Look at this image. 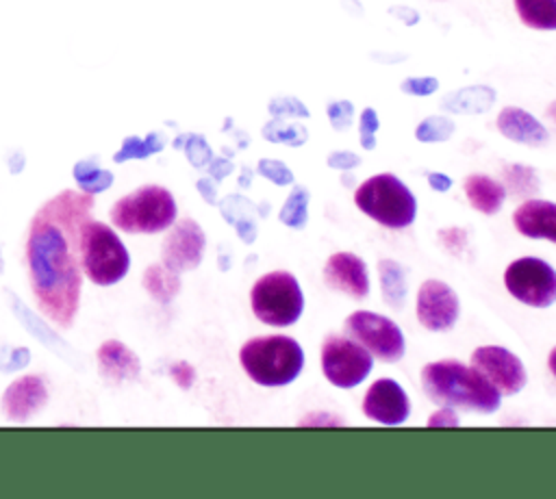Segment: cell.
Returning <instances> with one entry per match:
<instances>
[{
	"label": "cell",
	"mask_w": 556,
	"mask_h": 499,
	"mask_svg": "<svg viewBox=\"0 0 556 499\" xmlns=\"http://www.w3.org/2000/svg\"><path fill=\"white\" fill-rule=\"evenodd\" d=\"M519 20L536 30H556V0H515Z\"/></svg>",
	"instance_id": "21"
},
{
	"label": "cell",
	"mask_w": 556,
	"mask_h": 499,
	"mask_svg": "<svg viewBox=\"0 0 556 499\" xmlns=\"http://www.w3.org/2000/svg\"><path fill=\"white\" fill-rule=\"evenodd\" d=\"M48 401V388L39 375H24L15 380L2 397V410L11 421H26L39 412Z\"/></svg>",
	"instance_id": "16"
},
{
	"label": "cell",
	"mask_w": 556,
	"mask_h": 499,
	"mask_svg": "<svg viewBox=\"0 0 556 499\" xmlns=\"http://www.w3.org/2000/svg\"><path fill=\"white\" fill-rule=\"evenodd\" d=\"M504 178L515 193H534L539 189V180H536V174L532 171V167L508 165L504 169Z\"/></svg>",
	"instance_id": "26"
},
{
	"label": "cell",
	"mask_w": 556,
	"mask_h": 499,
	"mask_svg": "<svg viewBox=\"0 0 556 499\" xmlns=\"http://www.w3.org/2000/svg\"><path fill=\"white\" fill-rule=\"evenodd\" d=\"M428 182H430L432 189H437V191H447L450 184H452V180H450L447 176H443V174H428Z\"/></svg>",
	"instance_id": "34"
},
{
	"label": "cell",
	"mask_w": 556,
	"mask_h": 499,
	"mask_svg": "<svg viewBox=\"0 0 556 499\" xmlns=\"http://www.w3.org/2000/svg\"><path fill=\"white\" fill-rule=\"evenodd\" d=\"M515 228L530 239L556 243V204L547 200H526L513 215Z\"/></svg>",
	"instance_id": "17"
},
{
	"label": "cell",
	"mask_w": 556,
	"mask_h": 499,
	"mask_svg": "<svg viewBox=\"0 0 556 499\" xmlns=\"http://www.w3.org/2000/svg\"><path fill=\"white\" fill-rule=\"evenodd\" d=\"M354 202L365 215L387 228H406L417 213L415 195L393 174H378L361 182Z\"/></svg>",
	"instance_id": "4"
},
{
	"label": "cell",
	"mask_w": 556,
	"mask_h": 499,
	"mask_svg": "<svg viewBox=\"0 0 556 499\" xmlns=\"http://www.w3.org/2000/svg\"><path fill=\"white\" fill-rule=\"evenodd\" d=\"M456 293L439 280H426L417 293V319L426 330L445 332L458 319Z\"/></svg>",
	"instance_id": "12"
},
{
	"label": "cell",
	"mask_w": 556,
	"mask_h": 499,
	"mask_svg": "<svg viewBox=\"0 0 556 499\" xmlns=\"http://www.w3.org/2000/svg\"><path fill=\"white\" fill-rule=\"evenodd\" d=\"M549 113H552V117H554V119H556V102H554V104H552V106H549Z\"/></svg>",
	"instance_id": "37"
},
{
	"label": "cell",
	"mask_w": 556,
	"mask_h": 499,
	"mask_svg": "<svg viewBox=\"0 0 556 499\" xmlns=\"http://www.w3.org/2000/svg\"><path fill=\"white\" fill-rule=\"evenodd\" d=\"M93 193L61 191L30 219L26 265L39 310L59 328L74 323L80 286V226L91 217Z\"/></svg>",
	"instance_id": "1"
},
{
	"label": "cell",
	"mask_w": 556,
	"mask_h": 499,
	"mask_svg": "<svg viewBox=\"0 0 556 499\" xmlns=\"http://www.w3.org/2000/svg\"><path fill=\"white\" fill-rule=\"evenodd\" d=\"M371 354L345 336H328L321 345V371L330 384L352 388L361 384L371 371Z\"/></svg>",
	"instance_id": "10"
},
{
	"label": "cell",
	"mask_w": 556,
	"mask_h": 499,
	"mask_svg": "<svg viewBox=\"0 0 556 499\" xmlns=\"http://www.w3.org/2000/svg\"><path fill=\"white\" fill-rule=\"evenodd\" d=\"M452 132V121L443 117H430L417 128V139L421 141H441L447 139Z\"/></svg>",
	"instance_id": "28"
},
{
	"label": "cell",
	"mask_w": 556,
	"mask_h": 499,
	"mask_svg": "<svg viewBox=\"0 0 556 499\" xmlns=\"http://www.w3.org/2000/svg\"><path fill=\"white\" fill-rule=\"evenodd\" d=\"M204 252V232L193 219L178 221L163 241V265L180 273L198 267Z\"/></svg>",
	"instance_id": "14"
},
{
	"label": "cell",
	"mask_w": 556,
	"mask_h": 499,
	"mask_svg": "<svg viewBox=\"0 0 556 499\" xmlns=\"http://www.w3.org/2000/svg\"><path fill=\"white\" fill-rule=\"evenodd\" d=\"M176 219L174 195L156 184L141 187L119 197L111 208V221L124 232L152 234L169 228Z\"/></svg>",
	"instance_id": "6"
},
{
	"label": "cell",
	"mask_w": 556,
	"mask_h": 499,
	"mask_svg": "<svg viewBox=\"0 0 556 499\" xmlns=\"http://www.w3.org/2000/svg\"><path fill=\"white\" fill-rule=\"evenodd\" d=\"M172 378L178 382V386L189 388L193 382V367L187 362H178L172 367Z\"/></svg>",
	"instance_id": "31"
},
{
	"label": "cell",
	"mask_w": 556,
	"mask_h": 499,
	"mask_svg": "<svg viewBox=\"0 0 556 499\" xmlns=\"http://www.w3.org/2000/svg\"><path fill=\"white\" fill-rule=\"evenodd\" d=\"M437 423H443V425H456V417L452 410H441L437 417L430 419V425H437Z\"/></svg>",
	"instance_id": "35"
},
{
	"label": "cell",
	"mask_w": 556,
	"mask_h": 499,
	"mask_svg": "<svg viewBox=\"0 0 556 499\" xmlns=\"http://www.w3.org/2000/svg\"><path fill=\"white\" fill-rule=\"evenodd\" d=\"M250 304L256 319L267 325L285 328L300 319L304 295L293 273L271 271L254 282L250 291Z\"/></svg>",
	"instance_id": "7"
},
{
	"label": "cell",
	"mask_w": 556,
	"mask_h": 499,
	"mask_svg": "<svg viewBox=\"0 0 556 499\" xmlns=\"http://www.w3.org/2000/svg\"><path fill=\"white\" fill-rule=\"evenodd\" d=\"M547 364H549V371H552L554 378H556V347L552 349V354H549V358H547Z\"/></svg>",
	"instance_id": "36"
},
{
	"label": "cell",
	"mask_w": 556,
	"mask_h": 499,
	"mask_svg": "<svg viewBox=\"0 0 556 499\" xmlns=\"http://www.w3.org/2000/svg\"><path fill=\"white\" fill-rule=\"evenodd\" d=\"M74 178L78 180V184L87 191V193H98L104 191L106 187H111L113 176L109 171H102L89 163H78L74 169Z\"/></svg>",
	"instance_id": "25"
},
{
	"label": "cell",
	"mask_w": 556,
	"mask_h": 499,
	"mask_svg": "<svg viewBox=\"0 0 556 499\" xmlns=\"http://www.w3.org/2000/svg\"><path fill=\"white\" fill-rule=\"evenodd\" d=\"M471 367H476L504 395H515L526 386V369L521 360L504 347L486 345L473 349Z\"/></svg>",
	"instance_id": "11"
},
{
	"label": "cell",
	"mask_w": 556,
	"mask_h": 499,
	"mask_svg": "<svg viewBox=\"0 0 556 499\" xmlns=\"http://www.w3.org/2000/svg\"><path fill=\"white\" fill-rule=\"evenodd\" d=\"M345 332L382 362H395L404 356V334L389 317L356 310L345 319Z\"/></svg>",
	"instance_id": "9"
},
{
	"label": "cell",
	"mask_w": 556,
	"mask_h": 499,
	"mask_svg": "<svg viewBox=\"0 0 556 499\" xmlns=\"http://www.w3.org/2000/svg\"><path fill=\"white\" fill-rule=\"evenodd\" d=\"M378 271H380V284H382L384 302L400 310L402 302H404V295H406V282H404L402 267L395 260H380Z\"/></svg>",
	"instance_id": "23"
},
{
	"label": "cell",
	"mask_w": 556,
	"mask_h": 499,
	"mask_svg": "<svg viewBox=\"0 0 556 499\" xmlns=\"http://www.w3.org/2000/svg\"><path fill=\"white\" fill-rule=\"evenodd\" d=\"M328 163H330L332 167L345 169V167L356 165V163H358V158H356V156H352V154H348V152H339V154H332V156L328 158Z\"/></svg>",
	"instance_id": "33"
},
{
	"label": "cell",
	"mask_w": 556,
	"mask_h": 499,
	"mask_svg": "<svg viewBox=\"0 0 556 499\" xmlns=\"http://www.w3.org/2000/svg\"><path fill=\"white\" fill-rule=\"evenodd\" d=\"M324 280L334 291H341L354 299H363L369 291L367 267L352 252L332 254L324 267Z\"/></svg>",
	"instance_id": "15"
},
{
	"label": "cell",
	"mask_w": 556,
	"mask_h": 499,
	"mask_svg": "<svg viewBox=\"0 0 556 499\" xmlns=\"http://www.w3.org/2000/svg\"><path fill=\"white\" fill-rule=\"evenodd\" d=\"M363 412L365 417L384 423V425H397L404 423L410 414V401L404 388L389 378L376 380L363 399Z\"/></svg>",
	"instance_id": "13"
},
{
	"label": "cell",
	"mask_w": 556,
	"mask_h": 499,
	"mask_svg": "<svg viewBox=\"0 0 556 499\" xmlns=\"http://www.w3.org/2000/svg\"><path fill=\"white\" fill-rule=\"evenodd\" d=\"M80 265L93 284L109 286L126 276L130 258L117 234L89 217L80 226Z\"/></svg>",
	"instance_id": "5"
},
{
	"label": "cell",
	"mask_w": 556,
	"mask_h": 499,
	"mask_svg": "<svg viewBox=\"0 0 556 499\" xmlns=\"http://www.w3.org/2000/svg\"><path fill=\"white\" fill-rule=\"evenodd\" d=\"M143 289L156 302H169L178 293L180 280H178V273L172 271L169 267H165V265H150L143 271Z\"/></svg>",
	"instance_id": "22"
},
{
	"label": "cell",
	"mask_w": 556,
	"mask_h": 499,
	"mask_svg": "<svg viewBox=\"0 0 556 499\" xmlns=\"http://www.w3.org/2000/svg\"><path fill=\"white\" fill-rule=\"evenodd\" d=\"M161 150V139H156V135H150L146 141L137 139V137H128L124 148L115 154V161H126V158H139V156H148L150 152Z\"/></svg>",
	"instance_id": "27"
},
{
	"label": "cell",
	"mask_w": 556,
	"mask_h": 499,
	"mask_svg": "<svg viewBox=\"0 0 556 499\" xmlns=\"http://www.w3.org/2000/svg\"><path fill=\"white\" fill-rule=\"evenodd\" d=\"M241 367L261 386H285L304 367V351L291 336H254L239 351Z\"/></svg>",
	"instance_id": "3"
},
{
	"label": "cell",
	"mask_w": 556,
	"mask_h": 499,
	"mask_svg": "<svg viewBox=\"0 0 556 499\" xmlns=\"http://www.w3.org/2000/svg\"><path fill=\"white\" fill-rule=\"evenodd\" d=\"M376 128H378L376 113L371 108H365L363 117H361V141H363V145L367 150L374 148V132H376Z\"/></svg>",
	"instance_id": "30"
},
{
	"label": "cell",
	"mask_w": 556,
	"mask_h": 499,
	"mask_svg": "<svg viewBox=\"0 0 556 499\" xmlns=\"http://www.w3.org/2000/svg\"><path fill=\"white\" fill-rule=\"evenodd\" d=\"M306 204H308V191L302 187H295L280 210V221L291 228H302L306 223Z\"/></svg>",
	"instance_id": "24"
},
{
	"label": "cell",
	"mask_w": 556,
	"mask_h": 499,
	"mask_svg": "<svg viewBox=\"0 0 556 499\" xmlns=\"http://www.w3.org/2000/svg\"><path fill=\"white\" fill-rule=\"evenodd\" d=\"M497 128L506 139L528 143V145H541L547 141L545 128L523 108L517 106H506L497 115Z\"/></svg>",
	"instance_id": "19"
},
{
	"label": "cell",
	"mask_w": 556,
	"mask_h": 499,
	"mask_svg": "<svg viewBox=\"0 0 556 499\" xmlns=\"http://www.w3.org/2000/svg\"><path fill=\"white\" fill-rule=\"evenodd\" d=\"M421 388L439 406L491 414L500 408V391L476 369L458 360H437L421 369Z\"/></svg>",
	"instance_id": "2"
},
{
	"label": "cell",
	"mask_w": 556,
	"mask_h": 499,
	"mask_svg": "<svg viewBox=\"0 0 556 499\" xmlns=\"http://www.w3.org/2000/svg\"><path fill=\"white\" fill-rule=\"evenodd\" d=\"M465 195L476 210L484 215H495L504 204L506 191L497 180L482 174H471L465 180Z\"/></svg>",
	"instance_id": "20"
},
{
	"label": "cell",
	"mask_w": 556,
	"mask_h": 499,
	"mask_svg": "<svg viewBox=\"0 0 556 499\" xmlns=\"http://www.w3.org/2000/svg\"><path fill=\"white\" fill-rule=\"evenodd\" d=\"M258 169H261L263 176H267L269 180H274L278 184H287V182L293 180L291 171L282 163H278V161H261Z\"/></svg>",
	"instance_id": "29"
},
{
	"label": "cell",
	"mask_w": 556,
	"mask_h": 499,
	"mask_svg": "<svg viewBox=\"0 0 556 499\" xmlns=\"http://www.w3.org/2000/svg\"><path fill=\"white\" fill-rule=\"evenodd\" d=\"M404 89L410 91V93H430L437 89V80L434 78H413V80H406L404 82Z\"/></svg>",
	"instance_id": "32"
},
{
	"label": "cell",
	"mask_w": 556,
	"mask_h": 499,
	"mask_svg": "<svg viewBox=\"0 0 556 499\" xmlns=\"http://www.w3.org/2000/svg\"><path fill=\"white\" fill-rule=\"evenodd\" d=\"M98 369L100 375L109 382L135 380L139 375V358L119 341H106L98 349Z\"/></svg>",
	"instance_id": "18"
},
{
	"label": "cell",
	"mask_w": 556,
	"mask_h": 499,
	"mask_svg": "<svg viewBox=\"0 0 556 499\" xmlns=\"http://www.w3.org/2000/svg\"><path fill=\"white\" fill-rule=\"evenodd\" d=\"M504 284L513 297L528 306L547 308L556 302V271L541 258L513 260L504 271Z\"/></svg>",
	"instance_id": "8"
}]
</instances>
